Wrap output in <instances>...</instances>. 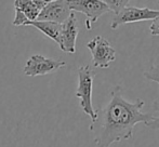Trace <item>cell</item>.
Here are the masks:
<instances>
[{
  "label": "cell",
  "mask_w": 159,
  "mask_h": 147,
  "mask_svg": "<svg viewBox=\"0 0 159 147\" xmlns=\"http://www.w3.org/2000/svg\"><path fill=\"white\" fill-rule=\"evenodd\" d=\"M14 8L19 9L30 22L36 21L39 13L41 12V10L36 4L35 0H15Z\"/></svg>",
  "instance_id": "obj_11"
},
{
  "label": "cell",
  "mask_w": 159,
  "mask_h": 147,
  "mask_svg": "<svg viewBox=\"0 0 159 147\" xmlns=\"http://www.w3.org/2000/svg\"><path fill=\"white\" fill-rule=\"evenodd\" d=\"M158 2H159V1H158Z\"/></svg>",
  "instance_id": "obj_15"
},
{
  "label": "cell",
  "mask_w": 159,
  "mask_h": 147,
  "mask_svg": "<svg viewBox=\"0 0 159 147\" xmlns=\"http://www.w3.org/2000/svg\"><path fill=\"white\" fill-rule=\"evenodd\" d=\"M26 26H33L34 28L38 29L50 39L54 40L57 44L60 43V35H61V24L53 23V22H46V21H34L28 22Z\"/></svg>",
  "instance_id": "obj_9"
},
{
  "label": "cell",
  "mask_w": 159,
  "mask_h": 147,
  "mask_svg": "<svg viewBox=\"0 0 159 147\" xmlns=\"http://www.w3.org/2000/svg\"><path fill=\"white\" fill-rule=\"evenodd\" d=\"M105 3L108 7L109 11H113L114 13L118 14L122 9H125L126 7L129 6V0H105Z\"/></svg>",
  "instance_id": "obj_12"
},
{
  "label": "cell",
  "mask_w": 159,
  "mask_h": 147,
  "mask_svg": "<svg viewBox=\"0 0 159 147\" xmlns=\"http://www.w3.org/2000/svg\"><path fill=\"white\" fill-rule=\"evenodd\" d=\"M145 102L136 99L129 102L122 96L121 87L116 86L111 92V101L95 110L90 131L98 147H111V144L126 141L133 136L134 127L140 122L146 126L154 120L152 113H142Z\"/></svg>",
  "instance_id": "obj_1"
},
{
  "label": "cell",
  "mask_w": 159,
  "mask_h": 147,
  "mask_svg": "<svg viewBox=\"0 0 159 147\" xmlns=\"http://www.w3.org/2000/svg\"><path fill=\"white\" fill-rule=\"evenodd\" d=\"M71 12L84 13L87 16V29H91V23H95L102 15L109 12L103 0H70L68 1Z\"/></svg>",
  "instance_id": "obj_5"
},
{
  "label": "cell",
  "mask_w": 159,
  "mask_h": 147,
  "mask_svg": "<svg viewBox=\"0 0 159 147\" xmlns=\"http://www.w3.org/2000/svg\"><path fill=\"white\" fill-rule=\"evenodd\" d=\"M144 77L151 81L159 83V65H153L148 70L144 72ZM153 113H159V97L154 100V102L152 103V114ZM146 127H148L152 130L159 131V116H155L154 120L147 123Z\"/></svg>",
  "instance_id": "obj_10"
},
{
  "label": "cell",
  "mask_w": 159,
  "mask_h": 147,
  "mask_svg": "<svg viewBox=\"0 0 159 147\" xmlns=\"http://www.w3.org/2000/svg\"><path fill=\"white\" fill-rule=\"evenodd\" d=\"M79 34L78 21L75 12H71L69 17L62 24L59 47L63 52L74 54L76 53V41Z\"/></svg>",
  "instance_id": "obj_8"
},
{
  "label": "cell",
  "mask_w": 159,
  "mask_h": 147,
  "mask_svg": "<svg viewBox=\"0 0 159 147\" xmlns=\"http://www.w3.org/2000/svg\"><path fill=\"white\" fill-rule=\"evenodd\" d=\"M66 65L64 61H57V60L49 59L41 54H34L26 62L24 67V75L36 77V76H43L48 74L54 73L60 68Z\"/></svg>",
  "instance_id": "obj_6"
},
{
  "label": "cell",
  "mask_w": 159,
  "mask_h": 147,
  "mask_svg": "<svg viewBox=\"0 0 159 147\" xmlns=\"http://www.w3.org/2000/svg\"><path fill=\"white\" fill-rule=\"evenodd\" d=\"M15 9V14H14V20H13L12 24L14 26H26V24L28 23V20L26 19V16L19 10V9Z\"/></svg>",
  "instance_id": "obj_13"
},
{
  "label": "cell",
  "mask_w": 159,
  "mask_h": 147,
  "mask_svg": "<svg viewBox=\"0 0 159 147\" xmlns=\"http://www.w3.org/2000/svg\"><path fill=\"white\" fill-rule=\"evenodd\" d=\"M149 32H151L152 36H159V15L155 20H153V23L149 26Z\"/></svg>",
  "instance_id": "obj_14"
},
{
  "label": "cell",
  "mask_w": 159,
  "mask_h": 147,
  "mask_svg": "<svg viewBox=\"0 0 159 147\" xmlns=\"http://www.w3.org/2000/svg\"><path fill=\"white\" fill-rule=\"evenodd\" d=\"M95 73L90 65H84L78 68V87L76 96L80 100V107L91 121L95 119V110L92 106V90Z\"/></svg>",
  "instance_id": "obj_2"
},
{
  "label": "cell",
  "mask_w": 159,
  "mask_h": 147,
  "mask_svg": "<svg viewBox=\"0 0 159 147\" xmlns=\"http://www.w3.org/2000/svg\"><path fill=\"white\" fill-rule=\"evenodd\" d=\"M92 55V64L96 68H108L116 61V50L102 36H95L87 43Z\"/></svg>",
  "instance_id": "obj_3"
},
{
  "label": "cell",
  "mask_w": 159,
  "mask_h": 147,
  "mask_svg": "<svg viewBox=\"0 0 159 147\" xmlns=\"http://www.w3.org/2000/svg\"><path fill=\"white\" fill-rule=\"evenodd\" d=\"M159 15V10H152L149 8H138L128 6L114 16L111 24V29H117L119 26L128 23L141 21H153Z\"/></svg>",
  "instance_id": "obj_4"
},
{
  "label": "cell",
  "mask_w": 159,
  "mask_h": 147,
  "mask_svg": "<svg viewBox=\"0 0 159 147\" xmlns=\"http://www.w3.org/2000/svg\"><path fill=\"white\" fill-rule=\"evenodd\" d=\"M70 14L71 10L67 0H50L39 13L36 21L53 22L62 25Z\"/></svg>",
  "instance_id": "obj_7"
}]
</instances>
